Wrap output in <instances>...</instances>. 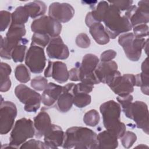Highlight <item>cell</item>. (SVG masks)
<instances>
[{"label": "cell", "mask_w": 149, "mask_h": 149, "mask_svg": "<svg viewBox=\"0 0 149 149\" xmlns=\"http://www.w3.org/2000/svg\"><path fill=\"white\" fill-rule=\"evenodd\" d=\"M63 86L54 83H48L41 95V102L46 107L52 106L62 92Z\"/></svg>", "instance_id": "44dd1931"}, {"label": "cell", "mask_w": 149, "mask_h": 149, "mask_svg": "<svg viewBox=\"0 0 149 149\" xmlns=\"http://www.w3.org/2000/svg\"><path fill=\"white\" fill-rule=\"evenodd\" d=\"M136 84V76L133 74L121 75L118 71L111 81L108 84L115 94L119 97L126 96L134 91Z\"/></svg>", "instance_id": "8fae6325"}, {"label": "cell", "mask_w": 149, "mask_h": 149, "mask_svg": "<svg viewBox=\"0 0 149 149\" xmlns=\"http://www.w3.org/2000/svg\"><path fill=\"white\" fill-rule=\"evenodd\" d=\"M76 44L80 48H87L90 47L91 41L86 34L80 33L76 38Z\"/></svg>", "instance_id": "60d3db41"}, {"label": "cell", "mask_w": 149, "mask_h": 149, "mask_svg": "<svg viewBox=\"0 0 149 149\" xmlns=\"http://www.w3.org/2000/svg\"><path fill=\"white\" fill-rule=\"evenodd\" d=\"M50 40L49 36L47 34L34 33L31 38V44L43 48L48 45Z\"/></svg>", "instance_id": "836d02e7"}, {"label": "cell", "mask_w": 149, "mask_h": 149, "mask_svg": "<svg viewBox=\"0 0 149 149\" xmlns=\"http://www.w3.org/2000/svg\"><path fill=\"white\" fill-rule=\"evenodd\" d=\"M141 72H146V73H149V68H148V58L147 57L145 60L141 64Z\"/></svg>", "instance_id": "bcb514c9"}, {"label": "cell", "mask_w": 149, "mask_h": 149, "mask_svg": "<svg viewBox=\"0 0 149 149\" xmlns=\"http://www.w3.org/2000/svg\"><path fill=\"white\" fill-rule=\"evenodd\" d=\"M24 7L27 11L29 16L33 19L44 15L47 10V6L45 3L40 1L29 2L26 3Z\"/></svg>", "instance_id": "d4e9b609"}, {"label": "cell", "mask_w": 149, "mask_h": 149, "mask_svg": "<svg viewBox=\"0 0 149 149\" xmlns=\"http://www.w3.org/2000/svg\"><path fill=\"white\" fill-rule=\"evenodd\" d=\"M31 30L34 33L47 34L54 38L60 34L62 24L49 16H42L33 21Z\"/></svg>", "instance_id": "9c48e42d"}, {"label": "cell", "mask_w": 149, "mask_h": 149, "mask_svg": "<svg viewBox=\"0 0 149 149\" xmlns=\"http://www.w3.org/2000/svg\"><path fill=\"white\" fill-rule=\"evenodd\" d=\"M25 64L33 73H41L46 64V58L43 48L31 44L25 56Z\"/></svg>", "instance_id": "7c38bea8"}, {"label": "cell", "mask_w": 149, "mask_h": 149, "mask_svg": "<svg viewBox=\"0 0 149 149\" xmlns=\"http://www.w3.org/2000/svg\"><path fill=\"white\" fill-rule=\"evenodd\" d=\"M148 147L147 146H145L144 144H141L140 146H137L136 147Z\"/></svg>", "instance_id": "7dc6e473"}, {"label": "cell", "mask_w": 149, "mask_h": 149, "mask_svg": "<svg viewBox=\"0 0 149 149\" xmlns=\"http://www.w3.org/2000/svg\"><path fill=\"white\" fill-rule=\"evenodd\" d=\"M88 27L90 34L97 44L105 45L109 42L110 38L102 23L94 22Z\"/></svg>", "instance_id": "cb8c5ba5"}, {"label": "cell", "mask_w": 149, "mask_h": 149, "mask_svg": "<svg viewBox=\"0 0 149 149\" xmlns=\"http://www.w3.org/2000/svg\"><path fill=\"white\" fill-rule=\"evenodd\" d=\"M74 15V10L68 3L54 2L49 6L48 16L59 23H66Z\"/></svg>", "instance_id": "9a60e30c"}, {"label": "cell", "mask_w": 149, "mask_h": 149, "mask_svg": "<svg viewBox=\"0 0 149 149\" xmlns=\"http://www.w3.org/2000/svg\"><path fill=\"white\" fill-rule=\"evenodd\" d=\"M20 148H48V147L45 145L44 142H42L40 140H37L35 139H31L24 142L22 144Z\"/></svg>", "instance_id": "74e56055"}, {"label": "cell", "mask_w": 149, "mask_h": 149, "mask_svg": "<svg viewBox=\"0 0 149 149\" xmlns=\"http://www.w3.org/2000/svg\"><path fill=\"white\" fill-rule=\"evenodd\" d=\"M136 76V86L140 87L141 90L143 94L148 95L149 93L148 83H149V73L142 72L135 75Z\"/></svg>", "instance_id": "4dcf8cb0"}, {"label": "cell", "mask_w": 149, "mask_h": 149, "mask_svg": "<svg viewBox=\"0 0 149 149\" xmlns=\"http://www.w3.org/2000/svg\"><path fill=\"white\" fill-rule=\"evenodd\" d=\"M46 51L47 55L51 59L63 60L67 59L69 55L68 47L59 36L51 38Z\"/></svg>", "instance_id": "ac0fdd59"}, {"label": "cell", "mask_w": 149, "mask_h": 149, "mask_svg": "<svg viewBox=\"0 0 149 149\" xmlns=\"http://www.w3.org/2000/svg\"><path fill=\"white\" fill-rule=\"evenodd\" d=\"M118 72V65L113 61L101 62L98 63L94 71L96 77L100 81L107 85Z\"/></svg>", "instance_id": "e0dca14e"}, {"label": "cell", "mask_w": 149, "mask_h": 149, "mask_svg": "<svg viewBox=\"0 0 149 149\" xmlns=\"http://www.w3.org/2000/svg\"><path fill=\"white\" fill-rule=\"evenodd\" d=\"M110 2L116 6L120 11L127 10L133 3L132 1H118Z\"/></svg>", "instance_id": "ee69618b"}, {"label": "cell", "mask_w": 149, "mask_h": 149, "mask_svg": "<svg viewBox=\"0 0 149 149\" xmlns=\"http://www.w3.org/2000/svg\"><path fill=\"white\" fill-rule=\"evenodd\" d=\"M29 15L24 6H19L12 13V20L10 24L23 25L29 19Z\"/></svg>", "instance_id": "83f0119b"}, {"label": "cell", "mask_w": 149, "mask_h": 149, "mask_svg": "<svg viewBox=\"0 0 149 149\" xmlns=\"http://www.w3.org/2000/svg\"><path fill=\"white\" fill-rule=\"evenodd\" d=\"M12 20V14L6 10L0 12V30L3 31L8 27Z\"/></svg>", "instance_id": "f35d334b"}, {"label": "cell", "mask_w": 149, "mask_h": 149, "mask_svg": "<svg viewBox=\"0 0 149 149\" xmlns=\"http://www.w3.org/2000/svg\"><path fill=\"white\" fill-rule=\"evenodd\" d=\"M72 93L73 95V104L77 107L84 108L90 104L91 101V96L87 93L77 91L74 88V85L72 88Z\"/></svg>", "instance_id": "4316f807"}, {"label": "cell", "mask_w": 149, "mask_h": 149, "mask_svg": "<svg viewBox=\"0 0 149 149\" xmlns=\"http://www.w3.org/2000/svg\"><path fill=\"white\" fill-rule=\"evenodd\" d=\"M35 136L41 138L51 129L52 125L50 117L47 112L41 111L34 118Z\"/></svg>", "instance_id": "7402d4cb"}, {"label": "cell", "mask_w": 149, "mask_h": 149, "mask_svg": "<svg viewBox=\"0 0 149 149\" xmlns=\"http://www.w3.org/2000/svg\"><path fill=\"white\" fill-rule=\"evenodd\" d=\"M109 3L106 1H100L97 6L90 12L91 16L95 22L103 21L105 14L109 8Z\"/></svg>", "instance_id": "f1b7e54d"}, {"label": "cell", "mask_w": 149, "mask_h": 149, "mask_svg": "<svg viewBox=\"0 0 149 149\" xmlns=\"http://www.w3.org/2000/svg\"><path fill=\"white\" fill-rule=\"evenodd\" d=\"M48 85V81L45 77L37 76L31 81V86L37 91H43Z\"/></svg>", "instance_id": "d590c367"}, {"label": "cell", "mask_w": 149, "mask_h": 149, "mask_svg": "<svg viewBox=\"0 0 149 149\" xmlns=\"http://www.w3.org/2000/svg\"><path fill=\"white\" fill-rule=\"evenodd\" d=\"M116 100L119 102V104L121 105L123 112L126 115L127 113L130 105L132 103V101L133 100V96L131 94H129L124 97L118 96Z\"/></svg>", "instance_id": "8d00e7d4"}, {"label": "cell", "mask_w": 149, "mask_h": 149, "mask_svg": "<svg viewBox=\"0 0 149 149\" xmlns=\"http://www.w3.org/2000/svg\"><path fill=\"white\" fill-rule=\"evenodd\" d=\"M148 1H140L138 2V6L132 5L126 10L125 16L129 20L132 27L148 23Z\"/></svg>", "instance_id": "5bb4252c"}, {"label": "cell", "mask_w": 149, "mask_h": 149, "mask_svg": "<svg viewBox=\"0 0 149 149\" xmlns=\"http://www.w3.org/2000/svg\"><path fill=\"white\" fill-rule=\"evenodd\" d=\"M17 116V108L11 101L1 102L0 106V133L7 134L12 129Z\"/></svg>", "instance_id": "4fadbf2b"}, {"label": "cell", "mask_w": 149, "mask_h": 149, "mask_svg": "<svg viewBox=\"0 0 149 149\" xmlns=\"http://www.w3.org/2000/svg\"><path fill=\"white\" fill-rule=\"evenodd\" d=\"M111 3L107 9L103 21L105 29L109 38L114 39L119 34L132 30L129 20L125 16H121L120 10L113 4Z\"/></svg>", "instance_id": "3957f363"}, {"label": "cell", "mask_w": 149, "mask_h": 149, "mask_svg": "<svg viewBox=\"0 0 149 149\" xmlns=\"http://www.w3.org/2000/svg\"><path fill=\"white\" fill-rule=\"evenodd\" d=\"M98 149H113L118 146V136L114 132L106 130L97 135Z\"/></svg>", "instance_id": "603a6c76"}, {"label": "cell", "mask_w": 149, "mask_h": 149, "mask_svg": "<svg viewBox=\"0 0 149 149\" xmlns=\"http://www.w3.org/2000/svg\"><path fill=\"white\" fill-rule=\"evenodd\" d=\"M28 42V40L24 38V40L17 45L12 50L11 57L14 62H22L24 61L27 47L26 44Z\"/></svg>", "instance_id": "f546056e"}, {"label": "cell", "mask_w": 149, "mask_h": 149, "mask_svg": "<svg viewBox=\"0 0 149 149\" xmlns=\"http://www.w3.org/2000/svg\"><path fill=\"white\" fill-rule=\"evenodd\" d=\"M126 116L133 120L138 128L148 134V109L145 102L140 101L132 102Z\"/></svg>", "instance_id": "30bf717a"}, {"label": "cell", "mask_w": 149, "mask_h": 149, "mask_svg": "<svg viewBox=\"0 0 149 149\" xmlns=\"http://www.w3.org/2000/svg\"><path fill=\"white\" fill-rule=\"evenodd\" d=\"M97 134L90 129L74 126L68 128L65 133L62 144L63 148L97 149Z\"/></svg>", "instance_id": "6da1fadb"}, {"label": "cell", "mask_w": 149, "mask_h": 149, "mask_svg": "<svg viewBox=\"0 0 149 149\" xmlns=\"http://www.w3.org/2000/svg\"><path fill=\"white\" fill-rule=\"evenodd\" d=\"M35 135V129L33 121L26 118L17 120L10 133L9 145L13 148H19L27 139Z\"/></svg>", "instance_id": "5b68a950"}, {"label": "cell", "mask_w": 149, "mask_h": 149, "mask_svg": "<svg viewBox=\"0 0 149 149\" xmlns=\"http://www.w3.org/2000/svg\"><path fill=\"white\" fill-rule=\"evenodd\" d=\"M12 72L11 67L6 63H1L0 79H1V92L8 91L11 87V81L9 75Z\"/></svg>", "instance_id": "484cf974"}, {"label": "cell", "mask_w": 149, "mask_h": 149, "mask_svg": "<svg viewBox=\"0 0 149 149\" xmlns=\"http://www.w3.org/2000/svg\"><path fill=\"white\" fill-rule=\"evenodd\" d=\"M93 88H94L93 85L86 84V83H84L83 82H80L78 84H74V88L77 91L83 92V93H87V94L91 92Z\"/></svg>", "instance_id": "7bdbcfd3"}, {"label": "cell", "mask_w": 149, "mask_h": 149, "mask_svg": "<svg viewBox=\"0 0 149 149\" xmlns=\"http://www.w3.org/2000/svg\"><path fill=\"white\" fill-rule=\"evenodd\" d=\"M65 133L62 128L55 125H52L51 129L44 134V141L49 148H56L62 146Z\"/></svg>", "instance_id": "d6986e66"}, {"label": "cell", "mask_w": 149, "mask_h": 149, "mask_svg": "<svg viewBox=\"0 0 149 149\" xmlns=\"http://www.w3.org/2000/svg\"><path fill=\"white\" fill-rule=\"evenodd\" d=\"M15 94L18 100L24 104V109L28 112H35L40 107L41 95L36 91L21 84L15 89Z\"/></svg>", "instance_id": "52a82bcc"}, {"label": "cell", "mask_w": 149, "mask_h": 149, "mask_svg": "<svg viewBox=\"0 0 149 149\" xmlns=\"http://www.w3.org/2000/svg\"><path fill=\"white\" fill-rule=\"evenodd\" d=\"M74 83H71L63 86L62 92L56 101V108L61 112L69 111L73 104V95L72 93Z\"/></svg>", "instance_id": "ffe728a7"}, {"label": "cell", "mask_w": 149, "mask_h": 149, "mask_svg": "<svg viewBox=\"0 0 149 149\" xmlns=\"http://www.w3.org/2000/svg\"><path fill=\"white\" fill-rule=\"evenodd\" d=\"M15 76L16 80L22 83H26L30 80L29 71L23 64H20L16 67Z\"/></svg>", "instance_id": "1f68e13d"}, {"label": "cell", "mask_w": 149, "mask_h": 149, "mask_svg": "<svg viewBox=\"0 0 149 149\" xmlns=\"http://www.w3.org/2000/svg\"><path fill=\"white\" fill-rule=\"evenodd\" d=\"M100 110L105 129L114 132L118 139H120L126 132V126L120 121V104L113 100H109L102 104Z\"/></svg>", "instance_id": "7a4b0ae2"}, {"label": "cell", "mask_w": 149, "mask_h": 149, "mask_svg": "<svg viewBox=\"0 0 149 149\" xmlns=\"http://www.w3.org/2000/svg\"><path fill=\"white\" fill-rule=\"evenodd\" d=\"M134 35L139 38H144L148 35V26L147 24H141L133 27Z\"/></svg>", "instance_id": "ab89813d"}, {"label": "cell", "mask_w": 149, "mask_h": 149, "mask_svg": "<svg viewBox=\"0 0 149 149\" xmlns=\"http://www.w3.org/2000/svg\"><path fill=\"white\" fill-rule=\"evenodd\" d=\"M116 56V52L112 49H108L103 52L100 56L101 62H109L113 59Z\"/></svg>", "instance_id": "b9f144b4"}, {"label": "cell", "mask_w": 149, "mask_h": 149, "mask_svg": "<svg viewBox=\"0 0 149 149\" xmlns=\"http://www.w3.org/2000/svg\"><path fill=\"white\" fill-rule=\"evenodd\" d=\"M146 40L136 37L133 33L121 34L118 38L119 44L122 47L126 57L132 61H137L141 54Z\"/></svg>", "instance_id": "8992f818"}, {"label": "cell", "mask_w": 149, "mask_h": 149, "mask_svg": "<svg viewBox=\"0 0 149 149\" xmlns=\"http://www.w3.org/2000/svg\"><path fill=\"white\" fill-rule=\"evenodd\" d=\"M26 33L24 24H10L6 37L3 38L1 36L0 55L3 59L12 58L11 54L13 49L21 43L24 39L23 38Z\"/></svg>", "instance_id": "277c9868"}, {"label": "cell", "mask_w": 149, "mask_h": 149, "mask_svg": "<svg viewBox=\"0 0 149 149\" xmlns=\"http://www.w3.org/2000/svg\"><path fill=\"white\" fill-rule=\"evenodd\" d=\"M45 77H52L56 82L64 83L69 79V71L66 64L61 61H48L44 72Z\"/></svg>", "instance_id": "2e32d148"}, {"label": "cell", "mask_w": 149, "mask_h": 149, "mask_svg": "<svg viewBox=\"0 0 149 149\" xmlns=\"http://www.w3.org/2000/svg\"><path fill=\"white\" fill-rule=\"evenodd\" d=\"M99 58L93 54L85 55L79 65V81L86 84L94 85L100 83L94 73L99 63Z\"/></svg>", "instance_id": "ba28073f"}, {"label": "cell", "mask_w": 149, "mask_h": 149, "mask_svg": "<svg viewBox=\"0 0 149 149\" xmlns=\"http://www.w3.org/2000/svg\"><path fill=\"white\" fill-rule=\"evenodd\" d=\"M120 139L122 146L126 148H129L136 142L137 136L136 134L132 132L126 131Z\"/></svg>", "instance_id": "e575fe53"}, {"label": "cell", "mask_w": 149, "mask_h": 149, "mask_svg": "<svg viewBox=\"0 0 149 149\" xmlns=\"http://www.w3.org/2000/svg\"><path fill=\"white\" fill-rule=\"evenodd\" d=\"M100 115L95 109H91L87 111L83 116L84 123L89 126L94 127L100 122Z\"/></svg>", "instance_id": "d6a6232c"}, {"label": "cell", "mask_w": 149, "mask_h": 149, "mask_svg": "<svg viewBox=\"0 0 149 149\" xmlns=\"http://www.w3.org/2000/svg\"><path fill=\"white\" fill-rule=\"evenodd\" d=\"M79 65H76L75 68H73L69 71V79L74 81H79Z\"/></svg>", "instance_id": "f6af8a7d"}]
</instances>
